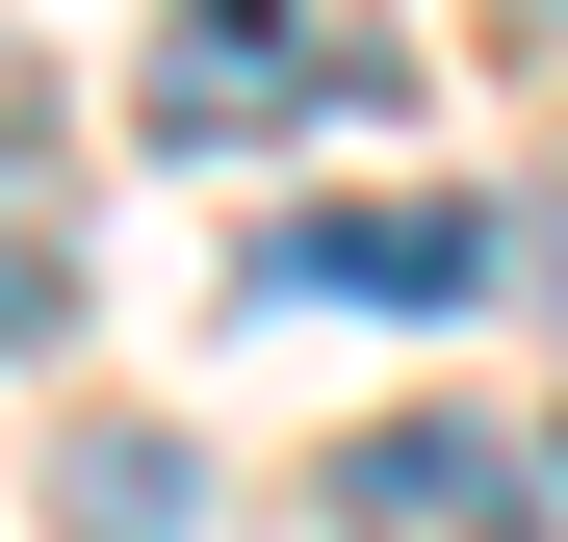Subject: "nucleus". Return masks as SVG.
Here are the masks:
<instances>
[{
  "label": "nucleus",
  "instance_id": "nucleus-3",
  "mask_svg": "<svg viewBox=\"0 0 568 542\" xmlns=\"http://www.w3.org/2000/svg\"><path fill=\"white\" fill-rule=\"evenodd\" d=\"M78 310V181L27 155V27H0V336H52Z\"/></svg>",
  "mask_w": 568,
  "mask_h": 542
},
{
  "label": "nucleus",
  "instance_id": "nucleus-2",
  "mask_svg": "<svg viewBox=\"0 0 568 542\" xmlns=\"http://www.w3.org/2000/svg\"><path fill=\"white\" fill-rule=\"evenodd\" d=\"M336 78H362V52H311V0H181V27H155V130L233 155L258 104H336Z\"/></svg>",
  "mask_w": 568,
  "mask_h": 542
},
{
  "label": "nucleus",
  "instance_id": "nucleus-4",
  "mask_svg": "<svg viewBox=\"0 0 568 542\" xmlns=\"http://www.w3.org/2000/svg\"><path fill=\"white\" fill-rule=\"evenodd\" d=\"M336 491L388 517V542H439V517H491V542H517V466H491V439H465V413H388V439H362Z\"/></svg>",
  "mask_w": 568,
  "mask_h": 542
},
{
  "label": "nucleus",
  "instance_id": "nucleus-1",
  "mask_svg": "<svg viewBox=\"0 0 568 542\" xmlns=\"http://www.w3.org/2000/svg\"><path fill=\"white\" fill-rule=\"evenodd\" d=\"M258 285H336V310H465V285H517V233H491V207H284V233H258Z\"/></svg>",
  "mask_w": 568,
  "mask_h": 542
},
{
  "label": "nucleus",
  "instance_id": "nucleus-5",
  "mask_svg": "<svg viewBox=\"0 0 568 542\" xmlns=\"http://www.w3.org/2000/svg\"><path fill=\"white\" fill-rule=\"evenodd\" d=\"M207 491H181V439H78V542H181Z\"/></svg>",
  "mask_w": 568,
  "mask_h": 542
}]
</instances>
